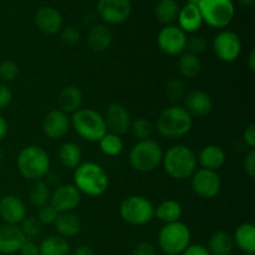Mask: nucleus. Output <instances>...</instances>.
I'll use <instances>...</instances> for the list:
<instances>
[{
  "instance_id": "nucleus-4",
  "label": "nucleus",
  "mask_w": 255,
  "mask_h": 255,
  "mask_svg": "<svg viewBox=\"0 0 255 255\" xmlns=\"http://www.w3.org/2000/svg\"><path fill=\"white\" fill-rule=\"evenodd\" d=\"M193 126V119L182 106L167 107L158 116L156 122L157 131L168 139H179L187 136Z\"/></svg>"
},
{
  "instance_id": "nucleus-50",
  "label": "nucleus",
  "mask_w": 255,
  "mask_h": 255,
  "mask_svg": "<svg viewBox=\"0 0 255 255\" xmlns=\"http://www.w3.org/2000/svg\"><path fill=\"white\" fill-rule=\"evenodd\" d=\"M248 66L251 69V71L255 70V49H252L251 52L248 55Z\"/></svg>"
},
{
  "instance_id": "nucleus-37",
  "label": "nucleus",
  "mask_w": 255,
  "mask_h": 255,
  "mask_svg": "<svg viewBox=\"0 0 255 255\" xmlns=\"http://www.w3.org/2000/svg\"><path fill=\"white\" fill-rule=\"evenodd\" d=\"M166 94L172 102L181 101L186 96V85L181 79H171L166 85Z\"/></svg>"
},
{
  "instance_id": "nucleus-39",
  "label": "nucleus",
  "mask_w": 255,
  "mask_h": 255,
  "mask_svg": "<svg viewBox=\"0 0 255 255\" xmlns=\"http://www.w3.org/2000/svg\"><path fill=\"white\" fill-rule=\"evenodd\" d=\"M186 49L188 50V52L198 56L199 54H202L207 49V40L203 36H199V35L187 37Z\"/></svg>"
},
{
  "instance_id": "nucleus-17",
  "label": "nucleus",
  "mask_w": 255,
  "mask_h": 255,
  "mask_svg": "<svg viewBox=\"0 0 255 255\" xmlns=\"http://www.w3.org/2000/svg\"><path fill=\"white\" fill-rule=\"evenodd\" d=\"M71 122L69 116L61 110L55 109L47 112L42 120V131L50 139H60L69 132Z\"/></svg>"
},
{
  "instance_id": "nucleus-36",
  "label": "nucleus",
  "mask_w": 255,
  "mask_h": 255,
  "mask_svg": "<svg viewBox=\"0 0 255 255\" xmlns=\"http://www.w3.org/2000/svg\"><path fill=\"white\" fill-rule=\"evenodd\" d=\"M20 229L24 233V236L26 237V239H34L41 233L42 231V224L40 223V221L37 219V217L35 216H26L24 218V221L20 223Z\"/></svg>"
},
{
  "instance_id": "nucleus-14",
  "label": "nucleus",
  "mask_w": 255,
  "mask_h": 255,
  "mask_svg": "<svg viewBox=\"0 0 255 255\" xmlns=\"http://www.w3.org/2000/svg\"><path fill=\"white\" fill-rule=\"evenodd\" d=\"M102 117H104L107 132L110 133L121 137L122 134H126L129 131L132 117L124 105L116 104V102L109 105Z\"/></svg>"
},
{
  "instance_id": "nucleus-28",
  "label": "nucleus",
  "mask_w": 255,
  "mask_h": 255,
  "mask_svg": "<svg viewBox=\"0 0 255 255\" xmlns=\"http://www.w3.org/2000/svg\"><path fill=\"white\" fill-rule=\"evenodd\" d=\"M183 214V208L181 203L174 199H166L154 208V217L164 224L179 222Z\"/></svg>"
},
{
  "instance_id": "nucleus-40",
  "label": "nucleus",
  "mask_w": 255,
  "mask_h": 255,
  "mask_svg": "<svg viewBox=\"0 0 255 255\" xmlns=\"http://www.w3.org/2000/svg\"><path fill=\"white\" fill-rule=\"evenodd\" d=\"M59 212L51 206V204H46V206L39 208V212H37V219L40 221L41 224H54L55 219H56Z\"/></svg>"
},
{
  "instance_id": "nucleus-3",
  "label": "nucleus",
  "mask_w": 255,
  "mask_h": 255,
  "mask_svg": "<svg viewBox=\"0 0 255 255\" xmlns=\"http://www.w3.org/2000/svg\"><path fill=\"white\" fill-rule=\"evenodd\" d=\"M162 164L171 178L183 181L191 178L192 174L196 172L198 161L192 148L184 144H176L163 153Z\"/></svg>"
},
{
  "instance_id": "nucleus-5",
  "label": "nucleus",
  "mask_w": 255,
  "mask_h": 255,
  "mask_svg": "<svg viewBox=\"0 0 255 255\" xmlns=\"http://www.w3.org/2000/svg\"><path fill=\"white\" fill-rule=\"evenodd\" d=\"M163 149L154 139L138 141L129 151V164L139 173H149L158 168L163 159Z\"/></svg>"
},
{
  "instance_id": "nucleus-15",
  "label": "nucleus",
  "mask_w": 255,
  "mask_h": 255,
  "mask_svg": "<svg viewBox=\"0 0 255 255\" xmlns=\"http://www.w3.org/2000/svg\"><path fill=\"white\" fill-rule=\"evenodd\" d=\"M80 202H81V193L74 184H59L50 196V204L59 213L75 211Z\"/></svg>"
},
{
  "instance_id": "nucleus-7",
  "label": "nucleus",
  "mask_w": 255,
  "mask_h": 255,
  "mask_svg": "<svg viewBox=\"0 0 255 255\" xmlns=\"http://www.w3.org/2000/svg\"><path fill=\"white\" fill-rule=\"evenodd\" d=\"M158 246L167 255H181L191 246V231L179 222L164 224L158 233Z\"/></svg>"
},
{
  "instance_id": "nucleus-16",
  "label": "nucleus",
  "mask_w": 255,
  "mask_h": 255,
  "mask_svg": "<svg viewBox=\"0 0 255 255\" xmlns=\"http://www.w3.org/2000/svg\"><path fill=\"white\" fill-rule=\"evenodd\" d=\"M26 216V206L20 197L5 194L0 198V218L5 224L19 226Z\"/></svg>"
},
{
  "instance_id": "nucleus-51",
  "label": "nucleus",
  "mask_w": 255,
  "mask_h": 255,
  "mask_svg": "<svg viewBox=\"0 0 255 255\" xmlns=\"http://www.w3.org/2000/svg\"><path fill=\"white\" fill-rule=\"evenodd\" d=\"M239 2H241L243 6H252V5L254 4V0H239Z\"/></svg>"
},
{
  "instance_id": "nucleus-42",
  "label": "nucleus",
  "mask_w": 255,
  "mask_h": 255,
  "mask_svg": "<svg viewBox=\"0 0 255 255\" xmlns=\"http://www.w3.org/2000/svg\"><path fill=\"white\" fill-rule=\"evenodd\" d=\"M131 255H157V251L149 242H141L134 247Z\"/></svg>"
},
{
  "instance_id": "nucleus-9",
  "label": "nucleus",
  "mask_w": 255,
  "mask_h": 255,
  "mask_svg": "<svg viewBox=\"0 0 255 255\" xmlns=\"http://www.w3.org/2000/svg\"><path fill=\"white\" fill-rule=\"evenodd\" d=\"M120 216L131 226H144L154 218V206L147 197L134 194L122 201Z\"/></svg>"
},
{
  "instance_id": "nucleus-26",
  "label": "nucleus",
  "mask_w": 255,
  "mask_h": 255,
  "mask_svg": "<svg viewBox=\"0 0 255 255\" xmlns=\"http://www.w3.org/2000/svg\"><path fill=\"white\" fill-rule=\"evenodd\" d=\"M234 244H237L246 254L255 253V227L253 223H243L237 228L234 233Z\"/></svg>"
},
{
  "instance_id": "nucleus-41",
  "label": "nucleus",
  "mask_w": 255,
  "mask_h": 255,
  "mask_svg": "<svg viewBox=\"0 0 255 255\" xmlns=\"http://www.w3.org/2000/svg\"><path fill=\"white\" fill-rule=\"evenodd\" d=\"M80 32L79 30H76L72 26H67L61 29L60 31V39H61L62 42L67 45H75L80 41Z\"/></svg>"
},
{
  "instance_id": "nucleus-46",
  "label": "nucleus",
  "mask_w": 255,
  "mask_h": 255,
  "mask_svg": "<svg viewBox=\"0 0 255 255\" xmlns=\"http://www.w3.org/2000/svg\"><path fill=\"white\" fill-rule=\"evenodd\" d=\"M19 252L21 253V255H40L39 246L35 244L34 242L29 241V239L22 244V247L20 248Z\"/></svg>"
},
{
  "instance_id": "nucleus-43",
  "label": "nucleus",
  "mask_w": 255,
  "mask_h": 255,
  "mask_svg": "<svg viewBox=\"0 0 255 255\" xmlns=\"http://www.w3.org/2000/svg\"><path fill=\"white\" fill-rule=\"evenodd\" d=\"M12 101V92L7 85L0 82V110L6 109Z\"/></svg>"
},
{
  "instance_id": "nucleus-6",
  "label": "nucleus",
  "mask_w": 255,
  "mask_h": 255,
  "mask_svg": "<svg viewBox=\"0 0 255 255\" xmlns=\"http://www.w3.org/2000/svg\"><path fill=\"white\" fill-rule=\"evenodd\" d=\"M75 132L87 142H99L107 133L104 117L92 109H80L70 119Z\"/></svg>"
},
{
  "instance_id": "nucleus-53",
  "label": "nucleus",
  "mask_w": 255,
  "mask_h": 255,
  "mask_svg": "<svg viewBox=\"0 0 255 255\" xmlns=\"http://www.w3.org/2000/svg\"><path fill=\"white\" fill-rule=\"evenodd\" d=\"M188 2H192V4H197V2H198V0H188Z\"/></svg>"
},
{
  "instance_id": "nucleus-18",
  "label": "nucleus",
  "mask_w": 255,
  "mask_h": 255,
  "mask_svg": "<svg viewBox=\"0 0 255 255\" xmlns=\"http://www.w3.org/2000/svg\"><path fill=\"white\" fill-rule=\"evenodd\" d=\"M184 110L191 117L202 119L208 116L213 110V100L211 95L203 90H192L184 96Z\"/></svg>"
},
{
  "instance_id": "nucleus-48",
  "label": "nucleus",
  "mask_w": 255,
  "mask_h": 255,
  "mask_svg": "<svg viewBox=\"0 0 255 255\" xmlns=\"http://www.w3.org/2000/svg\"><path fill=\"white\" fill-rule=\"evenodd\" d=\"M7 132H9V124H7L6 119L0 115V142L4 141V138L6 137Z\"/></svg>"
},
{
  "instance_id": "nucleus-29",
  "label": "nucleus",
  "mask_w": 255,
  "mask_h": 255,
  "mask_svg": "<svg viewBox=\"0 0 255 255\" xmlns=\"http://www.w3.org/2000/svg\"><path fill=\"white\" fill-rule=\"evenodd\" d=\"M59 161L65 168L75 169L81 164L82 152L81 148L74 142H66L59 149Z\"/></svg>"
},
{
  "instance_id": "nucleus-44",
  "label": "nucleus",
  "mask_w": 255,
  "mask_h": 255,
  "mask_svg": "<svg viewBox=\"0 0 255 255\" xmlns=\"http://www.w3.org/2000/svg\"><path fill=\"white\" fill-rule=\"evenodd\" d=\"M244 171L248 174V177L251 178H254L255 177V151L254 149H251L248 152V154L246 156V159H244Z\"/></svg>"
},
{
  "instance_id": "nucleus-22",
  "label": "nucleus",
  "mask_w": 255,
  "mask_h": 255,
  "mask_svg": "<svg viewBox=\"0 0 255 255\" xmlns=\"http://www.w3.org/2000/svg\"><path fill=\"white\" fill-rule=\"evenodd\" d=\"M87 46L94 52H104L112 44V32L109 25L96 24L89 30L86 37Z\"/></svg>"
},
{
  "instance_id": "nucleus-31",
  "label": "nucleus",
  "mask_w": 255,
  "mask_h": 255,
  "mask_svg": "<svg viewBox=\"0 0 255 255\" xmlns=\"http://www.w3.org/2000/svg\"><path fill=\"white\" fill-rule=\"evenodd\" d=\"M40 255H69L70 244L60 236H50L39 246Z\"/></svg>"
},
{
  "instance_id": "nucleus-25",
  "label": "nucleus",
  "mask_w": 255,
  "mask_h": 255,
  "mask_svg": "<svg viewBox=\"0 0 255 255\" xmlns=\"http://www.w3.org/2000/svg\"><path fill=\"white\" fill-rule=\"evenodd\" d=\"M54 227L57 232V236L62 238H74L81 231V221L76 214L72 212L67 213H59L54 222Z\"/></svg>"
},
{
  "instance_id": "nucleus-19",
  "label": "nucleus",
  "mask_w": 255,
  "mask_h": 255,
  "mask_svg": "<svg viewBox=\"0 0 255 255\" xmlns=\"http://www.w3.org/2000/svg\"><path fill=\"white\" fill-rule=\"evenodd\" d=\"M26 241V237L19 226L5 223L0 226V254L10 255L16 253Z\"/></svg>"
},
{
  "instance_id": "nucleus-35",
  "label": "nucleus",
  "mask_w": 255,
  "mask_h": 255,
  "mask_svg": "<svg viewBox=\"0 0 255 255\" xmlns=\"http://www.w3.org/2000/svg\"><path fill=\"white\" fill-rule=\"evenodd\" d=\"M129 131L138 141H143V139L151 138L153 126H152L151 121L146 117H137V119L132 120Z\"/></svg>"
},
{
  "instance_id": "nucleus-30",
  "label": "nucleus",
  "mask_w": 255,
  "mask_h": 255,
  "mask_svg": "<svg viewBox=\"0 0 255 255\" xmlns=\"http://www.w3.org/2000/svg\"><path fill=\"white\" fill-rule=\"evenodd\" d=\"M179 10L181 7L176 0H159L154 7V16L159 22L167 26L177 21Z\"/></svg>"
},
{
  "instance_id": "nucleus-32",
  "label": "nucleus",
  "mask_w": 255,
  "mask_h": 255,
  "mask_svg": "<svg viewBox=\"0 0 255 255\" xmlns=\"http://www.w3.org/2000/svg\"><path fill=\"white\" fill-rule=\"evenodd\" d=\"M178 71L186 79H194L202 71V62L197 55L184 51L178 60Z\"/></svg>"
},
{
  "instance_id": "nucleus-13",
  "label": "nucleus",
  "mask_w": 255,
  "mask_h": 255,
  "mask_svg": "<svg viewBox=\"0 0 255 255\" xmlns=\"http://www.w3.org/2000/svg\"><path fill=\"white\" fill-rule=\"evenodd\" d=\"M157 44L163 54L169 56L181 55L186 51L187 34L177 25H167L158 32Z\"/></svg>"
},
{
  "instance_id": "nucleus-10",
  "label": "nucleus",
  "mask_w": 255,
  "mask_h": 255,
  "mask_svg": "<svg viewBox=\"0 0 255 255\" xmlns=\"http://www.w3.org/2000/svg\"><path fill=\"white\" fill-rule=\"evenodd\" d=\"M191 186L194 193L203 199H212L222 189V179L216 171L199 168L191 177Z\"/></svg>"
},
{
  "instance_id": "nucleus-38",
  "label": "nucleus",
  "mask_w": 255,
  "mask_h": 255,
  "mask_svg": "<svg viewBox=\"0 0 255 255\" xmlns=\"http://www.w3.org/2000/svg\"><path fill=\"white\" fill-rule=\"evenodd\" d=\"M17 75H19V66L16 62L12 60H4L0 62V82L1 84L14 81Z\"/></svg>"
},
{
  "instance_id": "nucleus-21",
  "label": "nucleus",
  "mask_w": 255,
  "mask_h": 255,
  "mask_svg": "<svg viewBox=\"0 0 255 255\" xmlns=\"http://www.w3.org/2000/svg\"><path fill=\"white\" fill-rule=\"evenodd\" d=\"M197 161L201 164L202 168L217 172L226 164L227 154L221 146L208 144V146L203 147L202 151L199 152Z\"/></svg>"
},
{
  "instance_id": "nucleus-8",
  "label": "nucleus",
  "mask_w": 255,
  "mask_h": 255,
  "mask_svg": "<svg viewBox=\"0 0 255 255\" xmlns=\"http://www.w3.org/2000/svg\"><path fill=\"white\" fill-rule=\"evenodd\" d=\"M203 22L214 29H224L233 20L236 7L232 0H198Z\"/></svg>"
},
{
  "instance_id": "nucleus-49",
  "label": "nucleus",
  "mask_w": 255,
  "mask_h": 255,
  "mask_svg": "<svg viewBox=\"0 0 255 255\" xmlns=\"http://www.w3.org/2000/svg\"><path fill=\"white\" fill-rule=\"evenodd\" d=\"M72 255H95V252L90 246H80L75 249Z\"/></svg>"
},
{
  "instance_id": "nucleus-33",
  "label": "nucleus",
  "mask_w": 255,
  "mask_h": 255,
  "mask_svg": "<svg viewBox=\"0 0 255 255\" xmlns=\"http://www.w3.org/2000/svg\"><path fill=\"white\" fill-rule=\"evenodd\" d=\"M50 196H51V191L46 182L36 181L30 189L29 201L32 207L39 209L50 203Z\"/></svg>"
},
{
  "instance_id": "nucleus-11",
  "label": "nucleus",
  "mask_w": 255,
  "mask_h": 255,
  "mask_svg": "<svg viewBox=\"0 0 255 255\" xmlns=\"http://www.w3.org/2000/svg\"><path fill=\"white\" fill-rule=\"evenodd\" d=\"M213 51L223 62H234L242 52V40L232 30H222L214 36Z\"/></svg>"
},
{
  "instance_id": "nucleus-47",
  "label": "nucleus",
  "mask_w": 255,
  "mask_h": 255,
  "mask_svg": "<svg viewBox=\"0 0 255 255\" xmlns=\"http://www.w3.org/2000/svg\"><path fill=\"white\" fill-rule=\"evenodd\" d=\"M182 255H211V253L206 247L201 246V244H193V246H189Z\"/></svg>"
},
{
  "instance_id": "nucleus-2",
  "label": "nucleus",
  "mask_w": 255,
  "mask_h": 255,
  "mask_svg": "<svg viewBox=\"0 0 255 255\" xmlns=\"http://www.w3.org/2000/svg\"><path fill=\"white\" fill-rule=\"evenodd\" d=\"M51 161L42 147L31 144L19 152L16 158V168L19 173L29 181H42L49 174Z\"/></svg>"
},
{
  "instance_id": "nucleus-20",
  "label": "nucleus",
  "mask_w": 255,
  "mask_h": 255,
  "mask_svg": "<svg viewBox=\"0 0 255 255\" xmlns=\"http://www.w3.org/2000/svg\"><path fill=\"white\" fill-rule=\"evenodd\" d=\"M35 24L44 34L54 35L61 31L64 20L57 9L51 6H42L35 14Z\"/></svg>"
},
{
  "instance_id": "nucleus-12",
  "label": "nucleus",
  "mask_w": 255,
  "mask_h": 255,
  "mask_svg": "<svg viewBox=\"0 0 255 255\" xmlns=\"http://www.w3.org/2000/svg\"><path fill=\"white\" fill-rule=\"evenodd\" d=\"M132 11L129 0H99L97 14L105 24L120 25L126 21Z\"/></svg>"
},
{
  "instance_id": "nucleus-27",
  "label": "nucleus",
  "mask_w": 255,
  "mask_h": 255,
  "mask_svg": "<svg viewBox=\"0 0 255 255\" xmlns=\"http://www.w3.org/2000/svg\"><path fill=\"white\" fill-rule=\"evenodd\" d=\"M208 252L211 255H231L234 251L233 237L224 231H217L208 241Z\"/></svg>"
},
{
  "instance_id": "nucleus-24",
  "label": "nucleus",
  "mask_w": 255,
  "mask_h": 255,
  "mask_svg": "<svg viewBox=\"0 0 255 255\" xmlns=\"http://www.w3.org/2000/svg\"><path fill=\"white\" fill-rule=\"evenodd\" d=\"M177 21H178V27H181L186 34L198 31L203 25V19H202L198 6L197 4H192V2H188L179 10Z\"/></svg>"
},
{
  "instance_id": "nucleus-34",
  "label": "nucleus",
  "mask_w": 255,
  "mask_h": 255,
  "mask_svg": "<svg viewBox=\"0 0 255 255\" xmlns=\"http://www.w3.org/2000/svg\"><path fill=\"white\" fill-rule=\"evenodd\" d=\"M97 143H99L100 149L105 156L116 157L124 151V141H122L121 137L110 133V132H107Z\"/></svg>"
},
{
  "instance_id": "nucleus-23",
  "label": "nucleus",
  "mask_w": 255,
  "mask_h": 255,
  "mask_svg": "<svg viewBox=\"0 0 255 255\" xmlns=\"http://www.w3.org/2000/svg\"><path fill=\"white\" fill-rule=\"evenodd\" d=\"M84 96H82L81 90L75 85H69L65 86L60 91L59 97H57V104H59V110H61L65 114H75L79 111L82 106Z\"/></svg>"
},
{
  "instance_id": "nucleus-1",
  "label": "nucleus",
  "mask_w": 255,
  "mask_h": 255,
  "mask_svg": "<svg viewBox=\"0 0 255 255\" xmlns=\"http://www.w3.org/2000/svg\"><path fill=\"white\" fill-rule=\"evenodd\" d=\"M110 178L107 172L95 162H84L74 169V186L80 193L100 197L107 191Z\"/></svg>"
},
{
  "instance_id": "nucleus-52",
  "label": "nucleus",
  "mask_w": 255,
  "mask_h": 255,
  "mask_svg": "<svg viewBox=\"0 0 255 255\" xmlns=\"http://www.w3.org/2000/svg\"><path fill=\"white\" fill-rule=\"evenodd\" d=\"M4 156H5V154H4V151H2V149L0 148V163H1V162L4 161Z\"/></svg>"
},
{
  "instance_id": "nucleus-45",
  "label": "nucleus",
  "mask_w": 255,
  "mask_h": 255,
  "mask_svg": "<svg viewBox=\"0 0 255 255\" xmlns=\"http://www.w3.org/2000/svg\"><path fill=\"white\" fill-rule=\"evenodd\" d=\"M243 139L252 149L255 147V124H251L246 127L243 132Z\"/></svg>"
}]
</instances>
